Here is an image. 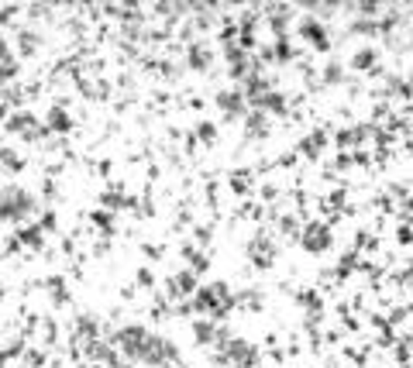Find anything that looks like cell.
<instances>
[{"mask_svg": "<svg viewBox=\"0 0 413 368\" xmlns=\"http://www.w3.org/2000/svg\"><path fill=\"white\" fill-rule=\"evenodd\" d=\"M35 210V200L21 186H4L0 190V220H24Z\"/></svg>", "mask_w": 413, "mask_h": 368, "instance_id": "obj_1", "label": "cell"}, {"mask_svg": "<svg viewBox=\"0 0 413 368\" xmlns=\"http://www.w3.org/2000/svg\"><path fill=\"white\" fill-rule=\"evenodd\" d=\"M300 245L307 248L310 255H324L328 248H334V234H330L328 220H310L300 227Z\"/></svg>", "mask_w": 413, "mask_h": 368, "instance_id": "obj_2", "label": "cell"}, {"mask_svg": "<svg viewBox=\"0 0 413 368\" xmlns=\"http://www.w3.org/2000/svg\"><path fill=\"white\" fill-rule=\"evenodd\" d=\"M7 131H10V134H21V138H28V141H38V138H41L38 121H35L28 111L10 114V118H7Z\"/></svg>", "mask_w": 413, "mask_h": 368, "instance_id": "obj_3", "label": "cell"}, {"mask_svg": "<svg viewBox=\"0 0 413 368\" xmlns=\"http://www.w3.org/2000/svg\"><path fill=\"white\" fill-rule=\"evenodd\" d=\"M296 31H300V38H307L310 45H314V48H328V45H330L328 28H324V24H321L317 17H303Z\"/></svg>", "mask_w": 413, "mask_h": 368, "instance_id": "obj_4", "label": "cell"}, {"mask_svg": "<svg viewBox=\"0 0 413 368\" xmlns=\"http://www.w3.org/2000/svg\"><path fill=\"white\" fill-rule=\"evenodd\" d=\"M255 111H262V114H286L289 104H286V97H283L279 90H269L262 100H255Z\"/></svg>", "mask_w": 413, "mask_h": 368, "instance_id": "obj_5", "label": "cell"}, {"mask_svg": "<svg viewBox=\"0 0 413 368\" xmlns=\"http://www.w3.org/2000/svg\"><path fill=\"white\" fill-rule=\"evenodd\" d=\"M217 107L234 118V114L245 111V93H241V90H220V93H217Z\"/></svg>", "mask_w": 413, "mask_h": 368, "instance_id": "obj_6", "label": "cell"}, {"mask_svg": "<svg viewBox=\"0 0 413 368\" xmlns=\"http://www.w3.org/2000/svg\"><path fill=\"white\" fill-rule=\"evenodd\" d=\"M324 145H328L324 131H314V134H307V138L300 141V155H307V159H317V155L324 152Z\"/></svg>", "mask_w": 413, "mask_h": 368, "instance_id": "obj_7", "label": "cell"}, {"mask_svg": "<svg viewBox=\"0 0 413 368\" xmlns=\"http://www.w3.org/2000/svg\"><path fill=\"white\" fill-rule=\"evenodd\" d=\"M97 334H100V320L93 313H83L80 320H76V337L90 344V341H97Z\"/></svg>", "mask_w": 413, "mask_h": 368, "instance_id": "obj_8", "label": "cell"}, {"mask_svg": "<svg viewBox=\"0 0 413 368\" xmlns=\"http://www.w3.org/2000/svg\"><path fill=\"white\" fill-rule=\"evenodd\" d=\"M214 59H210V52H206L204 45H190V52H186V66L190 69H206Z\"/></svg>", "mask_w": 413, "mask_h": 368, "instance_id": "obj_9", "label": "cell"}, {"mask_svg": "<svg viewBox=\"0 0 413 368\" xmlns=\"http://www.w3.org/2000/svg\"><path fill=\"white\" fill-rule=\"evenodd\" d=\"M375 62H379V52L369 48V45H362V48L351 55V66H355V69H372Z\"/></svg>", "mask_w": 413, "mask_h": 368, "instance_id": "obj_10", "label": "cell"}, {"mask_svg": "<svg viewBox=\"0 0 413 368\" xmlns=\"http://www.w3.org/2000/svg\"><path fill=\"white\" fill-rule=\"evenodd\" d=\"M48 127H52V131H59V134H66V131L73 127V118H69L62 107H52V114H48Z\"/></svg>", "mask_w": 413, "mask_h": 368, "instance_id": "obj_11", "label": "cell"}, {"mask_svg": "<svg viewBox=\"0 0 413 368\" xmlns=\"http://www.w3.org/2000/svg\"><path fill=\"white\" fill-rule=\"evenodd\" d=\"M21 241L31 248H41V241H45V231H41L38 224H28V227H21Z\"/></svg>", "mask_w": 413, "mask_h": 368, "instance_id": "obj_12", "label": "cell"}, {"mask_svg": "<svg viewBox=\"0 0 413 368\" xmlns=\"http://www.w3.org/2000/svg\"><path fill=\"white\" fill-rule=\"evenodd\" d=\"M0 162H4L7 172H21V169H24V159H21L18 152H10V148H0Z\"/></svg>", "mask_w": 413, "mask_h": 368, "instance_id": "obj_13", "label": "cell"}, {"mask_svg": "<svg viewBox=\"0 0 413 368\" xmlns=\"http://www.w3.org/2000/svg\"><path fill=\"white\" fill-rule=\"evenodd\" d=\"M231 183H234V193H241V197H245L248 186H251V172H248V169H238V172H231Z\"/></svg>", "mask_w": 413, "mask_h": 368, "instance_id": "obj_14", "label": "cell"}, {"mask_svg": "<svg viewBox=\"0 0 413 368\" xmlns=\"http://www.w3.org/2000/svg\"><path fill=\"white\" fill-rule=\"evenodd\" d=\"M14 76H18V62H14V55H10V59H0V86H7Z\"/></svg>", "mask_w": 413, "mask_h": 368, "instance_id": "obj_15", "label": "cell"}, {"mask_svg": "<svg viewBox=\"0 0 413 368\" xmlns=\"http://www.w3.org/2000/svg\"><path fill=\"white\" fill-rule=\"evenodd\" d=\"M341 80H344V69H341V62H328V66H324V83H328V86H337Z\"/></svg>", "mask_w": 413, "mask_h": 368, "instance_id": "obj_16", "label": "cell"}, {"mask_svg": "<svg viewBox=\"0 0 413 368\" xmlns=\"http://www.w3.org/2000/svg\"><path fill=\"white\" fill-rule=\"evenodd\" d=\"M197 138H200V141H206V145H210V141H217V127H214L210 121L197 124Z\"/></svg>", "mask_w": 413, "mask_h": 368, "instance_id": "obj_17", "label": "cell"}, {"mask_svg": "<svg viewBox=\"0 0 413 368\" xmlns=\"http://www.w3.org/2000/svg\"><path fill=\"white\" fill-rule=\"evenodd\" d=\"M93 220H97V227H100V231H114V213L97 210V213H93Z\"/></svg>", "mask_w": 413, "mask_h": 368, "instance_id": "obj_18", "label": "cell"}, {"mask_svg": "<svg viewBox=\"0 0 413 368\" xmlns=\"http://www.w3.org/2000/svg\"><path fill=\"white\" fill-rule=\"evenodd\" d=\"M35 45H38V35H35V31H21V48H24L28 55L35 52Z\"/></svg>", "mask_w": 413, "mask_h": 368, "instance_id": "obj_19", "label": "cell"}, {"mask_svg": "<svg viewBox=\"0 0 413 368\" xmlns=\"http://www.w3.org/2000/svg\"><path fill=\"white\" fill-rule=\"evenodd\" d=\"M138 286H155V272L145 265V269H138Z\"/></svg>", "mask_w": 413, "mask_h": 368, "instance_id": "obj_20", "label": "cell"}, {"mask_svg": "<svg viewBox=\"0 0 413 368\" xmlns=\"http://www.w3.org/2000/svg\"><path fill=\"white\" fill-rule=\"evenodd\" d=\"M41 362H45V358H41V351H28V355H24V368H38Z\"/></svg>", "mask_w": 413, "mask_h": 368, "instance_id": "obj_21", "label": "cell"}, {"mask_svg": "<svg viewBox=\"0 0 413 368\" xmlns=\"http://www.w3.org/2000/svg\"><path fill=\"white\" fill-rule=\"evenodd\" d=\"M276 197H279L276 186H265V190H262V200H276Z\"/></svg>", "mask_w": 413, "mask_h": 368, "instance_id": "obj_22", "label": "cell"}, {"mask_svg": "<svg viewBox=\"0 0 413 368\" xmlns=\"http://www.w3.org/2000/svg\"><path fill=\"white\" fill-rule=\"evenodd\" d=\"M0 59H10V48H7V38L0 35Z\"/></svg>", "mask_w": 413, "mask_h": 368, "instance_id": "obj_23", "label": "cell"}, {"mask_svg": "<svg viewBox=\"0 0 413 368\" xmlns=\"http://www.w3.org/2000/svg\"><path fill=\"white\" fill-rule=\"evenodd\" d=\"M179 368H190V365H179Z\"/></svg>", "mask_w": 413, "mask_h": 368, "instance_id": "obj_24", "label": "cell"}]
</instances>
